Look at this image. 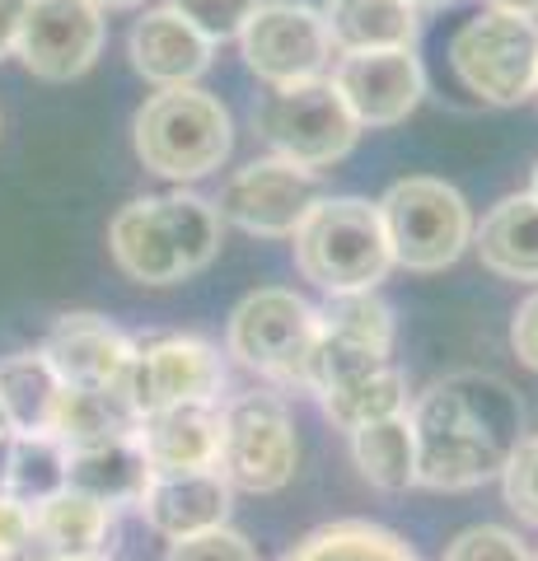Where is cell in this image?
Here are the masks:
<instances>
[{
  "mask_svg": "<svg viewBox=\"0 0 538 561\" xmlns=\"http://www.w3.org/2000/svg\"><path fill=\"white\" fill-rule=\"evenodd\" d=\"M416 486L473 491L501 478V468L525 440V402L501 375L459 370L436 379L412 402Z\"/></svg>",
  "mask_w": 538,
  "mask_h": 561,
  "instance_id": "1",
  "label": "cell"
},
{
  "mask_svg": "<svg viewBox=\"0 0 538 561\" xmlns=\"http://www.w3.org/2000/svg\"><path fill=\"white\" fill-rule=\"evenodd\" d=\"M290 239L300 276L328 295L375 290L393 267L379 206L360 197H319Z\"/></svg>",
  "mask_w": 538,
  "mask_h": 561,
  "instance_id": "2",
  "label": "cell"
},
{
  "mask_svg": "<svg viewBox=\"0 0 538 561\" xmlns=\"http://www.w3.org/2000/svg\"><path fill=\"white\" fill-rule=\"evenodd\" d=\"M131 140L150 173L173 183H197L230 160L234 131H230V113H225L216 94L179 84V90L150 94L136 108Z\"/></svg>",
  "mask_w": 538,
  "mask_h": 561,
  "instance_id": "3",
  "label": "cell"
},
{
  "mask_svg": "<svg viewBox=\"0 0 538 561\" xmlns=\"http://www.w3.org/2000/svg\"><path fill=\"white\" fill-rule=\"evenodd\" d=\"M375 206H379V225H385L393 267L445 272L473 243V210H468L463 192L449 187L445 179H403Z\"/></svg>",
  "mask_w": 538,
  "mask_h": 561,
  "instance_id": "4",
  "label": "cell"
},
{
  "mask_svg": "<svg viewBox=\"0 0 538 561\" xmlns=\"http://www.w3.org/2000/svg\"><path fill=\"white\" fill-rule=\"evenodd\" d=\"M449 66L468 94L515 108L538 84V24L529 14L482 10L449 38Z\"/></svg>",
  "mask_w": 538,
  "mask_h": 561,
  "instance_id": "5",
  "label": "cell"
},
{
  "mask_svg": "<svg viewBox=\"0 0 538 561\" xmlns=\"http://www.w3.org/2000/svg\"><path fill=\"white\" fill-rule=\"evenodd\" d=\"M253 122L267 146L290 164L305 169H328L342 154H352L360 122L346 108L333 80H300V84H276L253 108Z\"/></svg>",
  "mask_w": 538,
  "mask_h": 561,
  "instance_id": "6",
  "label": "cell"
},
{
  "mask_svg": "<svg viewBox=\"0 0 538 561\" xmlns=\"http://www.w3.org/2000/svg\"><path fill=\"white\" fill-rule=\"evenodd\" d=\"M225 342H230V356H239V365L267 375L272 383L305 389L309 351L319 342V309L282 286L253 290L234 305Z\"/></svg>",
  "mask_w": 538,
  "mask_h": 561,
  "instance_id": "7",
  "label": "cell"
},
{
  "mask_svg": "<svg viewBox=\"0 0 538 561\" xmlns=\"http://www.w3.org/2000/svg\"><path fill=\"white\" fill-rule=\"evenodd\" d=\"M300 463L290 408L276 393H244L220 408V463L216 472L234 491H282Z\"/></svg>",
  "mask_w": 538,
  "mask_h": 561,
  "instance_id": "8",
  "label": "cell"
},
{
  "mask_svg": "<svg viewBox=\"0 0 538 561\" xmlns=\"http://www.w3.org/2000/svg\"><path fill=\"white\" fill-rule=\"evenodd\" d=\"M220 389H225L220 351L202 337H183V332L131 342L127 375L117 383V393L136 412V421L160 408H179V402H216Z\"/></svg>",
  "mask_w": 538,
  "mask_h": 561,
  "instance_id": "9",
  "label": "cell"
},
{
  "mask_svg": "<svg viewBox=\"0 0 538 561\" xmlns=\"http://www.w3.org/2000/svg\"><path fill=\"white\" fill-rule=\"evenodd\" d=\"M319 202V169L290 164V160H253L220 187L216 210L220 220L239 225L244 234L263 239H290Z\"/></svg>",
  "mask_w": 538,
  "mask_h": 561,
  "instance_id": "10",
  "label": "cell"
},
{
  "mask_svg": "<svg viewBox=\"0 0 538 561\" xmlns=\"http://www.w3.org/2000/svg\"><path fill=\"white\" fill-rule=\"evenodd\" d=\"M103 51V10L94 0H28L14 57L28 76L66 84L80 80Z\"/></svg>",
  "mask_w": 538,
  "mask_h": 561,
  "instance_id": "11",
  "label": "cell"
},
{
  "mask_svg": "<svg viewBox=\"0 0 538 561\" xmlns=\"http://www.w3.org/2000/svg\"><path fill=\"white\" fill-rule=\"evenodd\" d=\"M239 47H244V66L272 90L314 80L333 61V38H328L323 14L300 5H276V0H263L253 10V20L239 33Z\"/></svg>",
  "mask_w": 538,
  "mask_h": 561,
  "instance_id": "12",
  "label": "cell"
},
{
  "mask_svg": "<svg viewBox=\"0 0 538 561\" xmlns=\"http://www.w3.org/2000/svg\"><path fill=\"white\" fill-rule=\"evenodd\" d=\"M333 84L360 127H398L426 94L422 61L408 47L342 51L333 66Z\"/></svg>",
  "mask_w": 538,
  "mask_h": 561,
  "instance_id": "13",
  "label": "cell"
},
{
  "mask_svg": "<svg viewBox=\"0 0 538 561\" xmlns=\"http://www.w3.org/2000/svg\"><path fill=\"white\" fill-rule=\"evenodd\" d=\"M43 356L66 389H117L131 360V337L103 313H61L43 342Z\"/></svg>",
  "mask_w": 538,
  "mask_h": 561,
  "instance_id": "14",
  "label": "cell"
},
{
  "mask_svg": "<svg viewBox=\"0 0 538 561\" xmlns=\"http://www.w3.org/2000/svg\"><path fill=\"white\" fill-rule=\"evenodd\" d=\"M150 478L173 472H216L220 463V402H179L136 421Z\"/></svg>",
  "mask_w": 538,
  "mask_h": 561,
  "instance_id": "15",
  "label": "cell"
},
{
  "mask_svg": "<svg viewBox=\"0 0 538 561\" xmlns=\"http://www.w3.org/2000/svg\"><path fill=\"white\" fill-rule=\"evenodd\" d=\"M113 262L141 286H179L193 272L183 262V249L173 239V220L164 197H136L108 225Z\"/></svg>",
  "mask_w": 538,
  "mask_h": 561,
  "instance_id": "16",
  "label": "cell"
},
{
  "mask_svg": "<svg viewBox=\"0 0 538 561\" xmlns=\"http://www.w3.org/2000/svg\"><path fill=\"white\" fill-rule=\"evenodd\" d=\"M127 51H131L136 76L160 84V90L193 84L197 76H206V66H211V43H206L202 33L169 5L146 10L141 20L131 24Z\"/></svg>",
  "mask_w": 538,
  "mask_h": 561,
  "instance_id": "17",
  "label": "cell"
},
{
  "mask_svg": "<svg viewBox=\"0 0 538 561\" xmlns=\"http://www.w3.org/2000/svg\"><path fill=\"white\" fill-rule=\"evenodd\" d=\"M230 496L234 486L220 472H173V478H150L136 511L154 534L187 538L202 529H220L230 519Z\"/></svg>",
  "mask_w": 538,
  "mask_h": 561,
  "instance_id": "18",
  "label": "cell"
},
{
  "mask_svg": "<svg viewBox=\"0 0 538 561\" xmlns=\"http://www.w3.org/2000/svg\"><path fill=\"white\" fill-rule=\"evenodd\" d=\"M33 538L43 552L61 557H108L117 538V515L113 505H103L84 491L61 486L57 496L33 505Z\"/></svg>",
  "mask_w": 538,
  "mask_h": 561,
  "instance_id": "19",
  "label": "cell"
},
{
  "mask_svg": "<svg viewBox=\"0 0 538 561\" xmlns=\"http://www.w3.org/2000/svg\"><path fill=\"white\" fill-rule=\"evenodd\" d=\"M150 482V463L136 435H113V440L66 449V486L84 491L103 505H136Z\"/></svg>",
  "mask_w": 538,
  "mask_h": 561,
  "instance_id": "20",
  "label": "cell"
},
{
  "mask_svg": "<svg viewBox=\"0 0 538 561\" xmlns=\"http://www.w3.org/2000/svg\"><path fill=\"white\" fill-rule=\"evenodd\" d=\"M61 393H66V383L51 370L43 346L0 356V421L14 435H51Z\"/></svg>",
  "mask_w": 538,
  "mask_h": 561,
  "instance_id": "21",
  "label": "cell"
},
{
  "mask_svg": "<svg viewBox=\"0 0 538 561\" xmlns=\"http://www.w3.org/2000/svg\"><path fill=\"white\" fill-rule=\"evenodd\" d=\"M482 267L506 280H538V197L515 192L501 197L478 230Z\"/></svg>",
  "mask_w": 538,
  "mask_h": 561,
  "instance_id": "22",
  "label": "cell"
},
{
  "mask_svg": "<svg viewBox=\"0 0 538 561\" xmlns=\"http://www.w3.org/2000/svg\"><path fill=\"white\" fill-rule=\"evenodd\" d=\"M323 24L333 51H379L416 47V10L408 0H328Z\"/></svg>",
  "mask_w": 538,
  "mask_h": 561,
  "instance_id": "23",
  "label": "cell"
},
{
  "mask_svg": "<svg viewBox=\"0 0 538 561\" xmlns=\"http://www.w3.org/2000/svg\"><path fill=\"white\" fill-rule=\"evenodd\" d=\"M352 459L360 468V478H366L370 486H379V491L416 486V440H412L408 412L352 431Z\"/></svg>",
  "mask_w": 538,
  "mask_h": 561,
  "instance_id": "24",
  "label": "cell"
},
{
  "mask_svg": "<svg viewBox=\"0 0 538 561\" xmlns=\"http://www.w3.org/2000/svg\"><path fill=\"white\" fill-rule=\"evenodd\" d=\"M282 561H416L408 538L370 519H337L300 538Z\"/></svg>",
  "mask_w": 538,
  "mask_h": 561,
  "instance_id": "25",
  "label": "cell"
},
{
  "mask_svg": "<svg viewBox=\"0 0 538 561\" xmlns=\"http://www.w3.org/2000/svg\"><path fill=\"white\" fill-rule=\"evenodd\" d=\"M319 398H323V412H328L333 426L360 431V426H370V421L408 412V375L389 360V365H379V370L346 379V383H337V389H328Z\"/></svg>",
  "mask_w": 538,
  "mask_h": 561,
  "instance_id": "26",
  "label": "cell"
},
{
  "mask_svg": "<svg viewBox=\"0 0 538 561\" xmlns=\"http://www.w3.org/2000/svg\"><path fill=\"white\" fill-rule=\"evenodd\" d=\"M51 435L76 449V445H94V440H113V435H136V412L123 402L117 389H66Z\"/></svg>",
  "mask_w": 538,
  "mask_h": 561,
  "instance_id": "27",
  "label": "cell"
},
{
  "mask_svg": "<svg viewBox=\"0 0 538 561\" xmlns=\"http://www.w3.org/2000/svg\"><path fill=\"white\" fill-rule=\"evenodd\" d=\"M66 486V445L57 435H14L5 496L38 505Z\"/></svg>",
  "mask_w": 538,
  "mask_h": 561,
  "instance_id": "28",
  "label": "cell"
},
{
  "mask_svg": "<svg viewBox=\"0 0 538 561\" xmlns=\"http://www.w3.org/2000/svg\"><path fill=\"white\" fill-rule=\"evenodd\" d=\"M319 328L337 332V337H352V342H366L375 351H393V313L375 290L333 295L319 309Z\"/></svg>",
  "mask_w": 538,
  "mask_h": 561,
  "instance_id": "29",
  "label": "cell"
},
{
  "mask_svg": "<svg viewBox=\"0 0 538 561\" xmlns=\"http://www.w3.org/2000/svg\"><path fill=\"white\" fill-rule=\"evenodd\" d=\"M164 206H169L173 239H179V249H183L187 272L193 276L206 272L220 253V210H216V202L197 197V192H169Z\"/></svg>",
  "mask_w": 538,
  "mask_h": 561,
  "instance_id": "30",
  "label": "cell"
},
{
  "mask_svg": "<svg viewBox=\"0 0 538 561\" xmlns=\"http://www.w3.org/2000/svg\"><path fill=\"white\" fill-rule=\"evenodd\" d=\"M257 5H263V0H169V10H179L211 47L239 38Z\"/></svg>",
  "mask_w": 538,
  "mask_h": 561,
  "instance_id": "31",
  "label": "cell"
},
{
  "mask_svg": "<svg viewBox=\"0 0 538 561\" xmlns=\"http://www.w3.org/2000/svg\"><path fill=\"white\" fill-rule=\"evenodd\" d=\"M501 491H506V505L519 519L538 524V435L515 445L506 468H501Z\"/></svg>",
  "mask_w": 538,
  "mask_h": 561,
  "instance_id": "32",
  "label": "cell"
},
{
  "mask_svg": "<svg viewBox=\"0 0 538 561\" xmlns=\"http://www.w3.org/2000/svg\"><path fill=\"white\" fill-rule=\"evenodd\" d=\"M164 561H257L253 542L220 524V529H202V534H187V538H173Z\"/></svg>",
  "mask_w": 538,
  "mask_h": 561,
  "instance_id": "33",
  "label": "cell"
},
{
  "mask_svg": "<svg viewBox=\"0 0 538 561\" xmlns=\"http://www.w3.org/2000/svg\"><path fill=\"white\" fill-rule=\"evenodd\" d=\"M440 561H534L529 548L501 524H473L445 548Z\"/></svg>",
  "mask_w": 538,
  "mask_h": 561,
  "instance_id": "34",
  "label": "cell"
},
{
  "mask_svg": "<svg viewBox=\"0 0 538 561\" xmlns=\"http://www.w3.org/2000/svg\"><path fill=\"white\" fill-rule=\"evenodd\" d=\"M33 505L0 491V561H20L33 548Z\"/></svg>",
  "mask_w": 538,
  "mask_h": 561,
  "instance_id": "35",
  "label": "cell"
},
{
  "mask_svg": "<svg viewBox=\"0 0 538 561\" xmlns=\"http://www.w3.org/2000/svg\"><path fill=\"white\" fill-rule=\"evenodd\" d=\"M511 346H515V356L538 375V295H529V300L515 309V319H511Z\"/></svg>",
  "mask_w": 538,
  "mask_h": 561,
  "instance_id": "36",
  "label": "cell"
},
{
  "mask_svg": "<svg viewBox=\"0 0 538 561\" xmlns=\"http://www.w3.org/2000/svg\"><path fill=\"white\" fill-rule=\"evenodd\" d=\"M28 0H0V57L14 51V38H20V20H24Z\"/></svg>",
  "mask_w": 538,
  "mask_h": 561,
  "instance_id": "37",
  "label": "cell"
},
{
  "mask_svg": "<svg viewBox=\"0 0 538 561\" xmlns=\"http://www.w3.org/2000/svg\"><path fill=\"white\" fill-rule=\"evenodd\" d=\"M10 454H14V431L0 426V491L10 482Z\"/></svg>",
  "mask_w": 538,
  "mask_h": 561,
  "instance_id": "38",
  "label": "cell"
},
{
  "mask_svg": "<svg viewBox=\"0 0 538 561\" xmlns=\"http://www.w3.org/2000/svg\"><path fill=\"white\" fill-rule=\"evenodd\" d=\"M488 5L492 10H511V14H529V20L538 14V0H488Z\"/></svg>",
  "mask_w": 538,
  "mask_h": 561,
  "instance_id": "39",
  "label": "cell"
},
{
  "mask_svg": "<svg viewBox=\"0 0 538 561\" xmlns=\"http://www.w3.org/2000/svg\"><path fill=\"white\" fill-rule=\"evenodd\" d=\"M33 561H108V557H61V552H38Z\"/></svg>",
  "mask_w": 538,
  "mask_h": 561,
  "instance_id": "40",
  "label": "cell"
},
{
  "mask_svg": "<svg viewBox=\"0 0 538 561\" xmlns=\"http://www.w3.org/2000/svg\"><path fill=\"white\" fill-rule=\"evenodd\" d=\"M94 5H99V10H136L141 0H94Z\"/></svg>",
  "mask_w": 538,
  "mask_h": 561,
  "instance_id": "41",
  "label": "cell"
},
{
  "mask_svg": "<svg viewBox=\"0 0 538 561\" xmlns=\"http://www.w3.org/2000/svg\"><path fill=\"white\" fill-rule=\"evenodd\" d=\"M276 5H300V10H319V14H323L328 0H276Z\"/></svg>",
  "mask_w": 538,
  "mask_h": 561,
  "instance_id": "42",
  "label": "cell"
},
{
  "mask_svg": "<svg viewBox=\"0 0 538 561\" xmlns=\"http://www.w3.org/2000/svg\"><path fill=\"white\" fill-rule=\"evenodd\" d=\"M408 5L422 14V10H440V5H449V0H408Z\"/></svg>",
  "mask_w": 538,
  "mask_h": 561,
  "instance_id": "43",
  "label": "cell"
},
{
  "mask_svg": "<svg viewBox=\"0 0 538 561\" xmlns=\"http://www.w3.org/2000/svg\"><path fill=\"white\" fill-rule=\"evenodd\" d=\"M529 192H534V197H538V164H534V187H529Z\"/></svg>",
  "mask_w": 538,
  "mask_h": 561,
  "instance_id": "44",
  "label": "cell"
},
{
  "mask_svg": "<svg viewBox=\"0 0 538 561\" xmlns=\"http://www.w3.org/2000/svg\"><path fill=\"white\" fill-rule=\"evenodd\" d=\"M534 99H538V84H534Z\"/></svg>",
  "mask_w": 538,
  "mask_h": 561,
  "instance_id": "45",
  "label": "cell"
}]
</instances>
